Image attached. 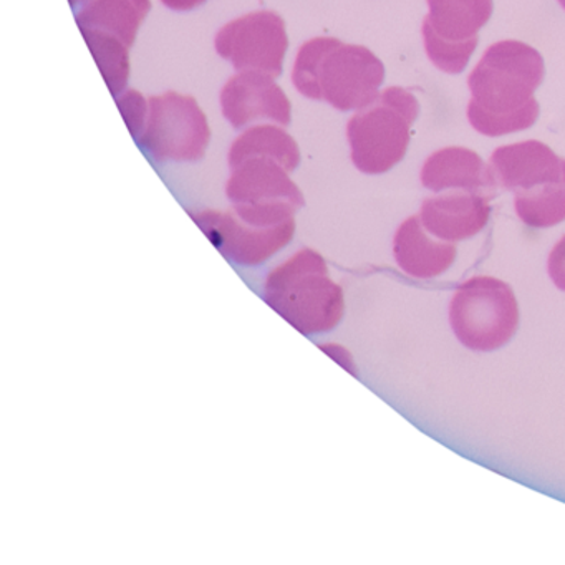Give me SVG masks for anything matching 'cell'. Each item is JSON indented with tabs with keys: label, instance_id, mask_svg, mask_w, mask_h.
Wrapping results in <instances>:
<instances>
[{
	"label": "cell",
	"instance_id": "19",
	"mask_svg": "<svg viewBox=\"0 0 565 565\" xmlns=\"http://www.w3.org/2000/svg\"><path fill=\"white\" fill-rule=\"evenodd\" d=\"M547 274L555 287L565 292V234L552 247L547 257Z\"/></svg>",
	"mask_w": 565,
	"mask_h": 565
},
{
	"label": "cell",
	"instance_id": "9",
	"mask_svg": "<svg viewBox=\"0 0 565 565\" xmlns=\"http://www.w3.org/2000/svg\"><path fill=\"white\" fill-rule=\"evenodd\" d=\"M489 168L499 190L511 191L514 198L532 196L565 181V158L535 140L498 148Z\"/></svg>",
	"mask_w": 565,
	"mask_h": 565
},
{
	"label": "cell",
	"instance_id": "20",
	"mask_svg": "<svg viewBox=\"0 0 565 565\" xmlns=\"http://www.w3.org/2000/svg\"><path fill=\"white\" fill-rule=\"evenodd\" d=\"M168 9L171 11H193V9L200 8L207 0H161Z\"/></svg>",
	"mask_w": 565,
	"mask_h": 565
},
{
	"label": "cell",
	"instance_id": "17",
	"mask_svg": "<svg viewBox=\"0 0 565 565\" xmlns=\"http://www.w3.org/2000/svg\"><path fill=\"white\" fill-rule=\"evenodd\" d=\"M514 210L525 226L548 230L565 221V181L534 196L514 198Z\"/></svg>",
	"mask_w": 565,
	"mask_h": 565
},
{
	"label": "cell",
	"instance_id": "2",
	"mask_svg": "<svg viewBox=\"0 0 565 565\" xmlns=\"http://www.w3.org/2000/svg\"><path fill=\"white\" fill-rule=\"evenodd\" d=\"M292 82L310 100L327 102L340 111H359L379 98L385 67L362 45L317 38L300 47Z\"/></svg>",
	"mask_w": 565,
	"mask_h": 565
},
{
	"label": "cell",
	"instance_id": "18",
	"mask_svg": "<svg viewBox=\"0 0 565 565\" xmlns=\"http://www.w3.org/2000/svg\"><path fill=\"white\" fill-rule=\"evenodd\" d=\"M117 105L120 108V114L124 115L125 124H127L131 137L137 141L140 140L145 125H147L148 100H145L140 92L130 90L117 97Z\"/></svg>",
	"mask_w": 565,
	"mask_h": 565
},
{
	"label": "cell",
	"instance_id": "13",
	"mask_svg": "<svg viewBox=\"0 0 565 565\" xmlns=\"http://www.w3.org/2000/svg\"><path fill=\"white\" fill-rule=\"evenodd\" d=\"M396 266L413 279L429 280L451 269L458 257L456 244L429 234L418 214L403 221L393 237Z\"/></svg>",
	"mask_w": 565,
	"mask_h": 565
},
{
	"label": "cell",
	"instance_id": "21",
	"mask_svg": "<svg viewBox=\"0 0 565 565\" xmlns=\"http://www.w3.org/2000/svg\"><path fill=\"white\" fill-rule=\"evenodd\" d=\"M68 2H71L72 8H75V6L82 4L84 0H68Z\"/></svg>",
	"mask_w": 565,
	"mask_h": 565
},
{
	"label": "cell",
	"instance_id": "3",
	"mask_svg": "<svg viewBox=\"0 0 565 565\" xmlns=\"http://www.w3.org/2000/svg\"><path fill=\"white\" fill-rule=\"evenodd\" d=\"M419 104L405 88L390 87L347 125L352 161L365 174L388 173L405 158Z\"/></svg>",
	"mask_w": 565,
	"mask_h": 565
},
{
	"label": "cell",
	"instance_id": "16",
	"mask_svg": "<svg viewBox=\"0 0 565 565\" xmlns=\"http://www.w3.org/2000/svg\"><path fill=\"white\" fill-rule=\"evenodd\" d=\"M111 95H121L130 77V47L118 39L98 34V32H82Z\"/></svg>",
	"mask_w": 565,
	"mask_h": 565
},
{
	"label": "cell",
	"instance_id": "11",
	"mask_svg": "<svg viewBox=\"0 0 565 565\" xmlns=\"http://www.w3.org/2000/svg\"><path fill=\"white\" fill-rule=\"evenodd\" d=\"M489 198L469 191H443L426 198L419 210L423 226L446 243L472 239L488 226L491 217Z\"/></svg>",
	"mask_w": 565,
	"mask_h": 565
},
{
	"label": "cell",
	"instance_id": "6",
	"mask_svg": "<svg viewBox=\"0 0 565 565\" xmlns=\"http://www.w3.org/2000/svg\"><path fill=\"white\" fill-rule=\"evenodd\" d=\"M423 41L429 61L445 74L465 72L479 44V31L491 19L492 0H426Z\"/></svg>",
	"mask_w": 565,
	"mask_h": 565
},
{
	"label": "cell",
	"instance_id": "22",
	"mask_svg": "<svg viewBox=\"0 0 565 565\" xmlns=\"http://www.w3.org/2000/svg\"><path fill=\"white\" fill-rule=\"evenodd\" d=\"M558 4H561V8L565 11V0H558Z\"/></svg>",
	"mask_w": 565,
	"mask_h": 565
},
{
	"label": "cell",
	"instance_id": "1",
	"mask_svg": "<svg viewBox=\"0 0 565 565\" xmlns=\"http://www.w3.org/2000/svg\"><path fill=\"white\" fill-rule=\"evenodd\" d=\"M544 75V58L531 45L519 41L491 45L468 78L471 127L491 138L534 127L541 111L534 92Z\"/></svg>",
	"mask_w": 565,
	"mask_h": 565
},
{
	"label": "cell",
	"instance_id": "5",
	"mask_svg": "<svg viewBox=\"0 0 565 565\" xmlns=\"http://www.w3.org/2000/svg\"><path fill=\"white\" fill-rule=\"evenodd\" d=\"M210 140L206 115L193 97L168 92L148 98L147 125L137 143L153 160L200 161Z\"/></svg>",
	"mask_w": 565,
	"mask_h": 565
},
{
	"label": "cell",
	"instance_id": "4",
	"mask_svg": "<svg viewBox=\"0 0 565 565\" xmlns=\"http://www.w3.org/2000/svg\"><path fill=\"white\" fill-rule=\"evenodd\" d=\"M448 320L462 347L476 353H492L514 339L521 326V309L508 282L475 276L452 292Z\"/></svg>",
	"mask_w": 565,
	"mask_h": 565
},
{
	"label": "cell",
	"instance_id": "10",
	"mask_svg": "<svg viewBox=\"0 0 565 565\" xmlns=\"http://www.w3.org/2000/svg\"><path fill=\"white\" fill-rule=\"evenodd\" d=\"M224 118L236 130L254 121L273 120L290 125V102L274 77L264 72H237L221 92Z\"/></svg>",
	"mask_w": 565,
	"mask_h": 565
},
{
	"label": "cell",
	"instance_id": "12",
	"mask_svg": "<svg viewBox=\"0 0 565 565\" xmlns=\"http://www.w3.org/2000/svg\"><path fill=\"white\" fill-rule=\"evenodd\" d=\"M422 184L433 193L461 190L492 198L498 184L491 168L484 164L476 151L468 148L449 147L433 153L422 168Z\"/></svg>",
	"mask_w": 565,
	"mask_h": 565
},
{
	"label": "cell",
	"instance_id": "14",
	"mask_svg": "<svg viewBox=\"0 0 565 565\" xmlns=\"http://www.w3.org/2000/svg\"><path fill=\"white\" fill-rule=\"evenodd\" d=\"M150 9V0H87L75 19L81 32H98L131 47Z\"/></svg>",
	"mask_w": 565,
	"mask_h": 565
},
{
	"label": "cell",
	"instance_id": "7",
	"mask_svg": "<svg viewBox=\"0 0 565 565\" xmlns=\"http://www.w3.org/2000/svg\"><path fill=\"white\" fill-rule=\"evenodd\" d=\"M214 45L237 72H264L277 78L282 74L289 39L279 14L259 11L224 25Z\"/></svg>",
	"mask_w": 565,
	"mask_h": 565
},
{
	"label": "cell",
	"instance_id": "15",
	"mask_svg": "<svg viewBox=\"0 0 565 565\" xmlns=\"http://www.w3.org/2000/svg\"><path fill=\"white\" fill-rule=\"evenodd\" d=\"M250 154H267V157L277 158L289 168L290 173L300 163V151L296 140L282 128L274 127V125H257L241 135L231 147L227 161L234 163V161L250 157Z\"/></svg>",
	"mask_w": 565,
	"mask_h": 565
},
{
	"label": "cell",
	"instance_id": "8",
	"mask_svg": "<svg viewBox=\"0 0 565 565\" xmlns=\"http://www.w3.org/2000/svg\"><path fill=\"white\" fill-rule=\"evenodd\" d=\"M230 168L226 193L234 206L290 210L302 206V193L290 180L289 168L277 158L250 154L230 163Z\"/></svg>",
	"mask_w": 565,
	"mask_h": 565
}]
</instances>
